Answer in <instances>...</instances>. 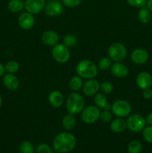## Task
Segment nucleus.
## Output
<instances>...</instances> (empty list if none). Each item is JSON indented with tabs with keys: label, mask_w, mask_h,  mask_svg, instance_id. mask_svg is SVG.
I'll list each match as a JSON object with an SVG mask.
<instances>
[{
	"label": "nucleus",
	"mask_w": 152,
	"mask_h": 153,
	"mask_svg": "<svg viewBox=\"0 0 152 153\" xmlns=\"http://www.w3.org/2000/svg\"><path fill=\"white\" fill-rule=\"evenodd\" d=\"M2 82L4 87L9 91H16L19 87V80L17 76L12 73H7L4 75Z\"/></svg>",
	"instance_id": "17"
},
{
	"label": "nucleus",
	"mask_w": 152,
	"mask_h": 153,
	"mask_svg": "<svg viewBox=\"0 0 152 153\" xmlns=\"http://www.w3.org/2000/svg\"><path fill=\"white\" fill-rule=\"evenodd\" d=\"M145 7L152 13V0H147Z\"/></svg>",
	"instance_id": "39"
},
{
	"label": "nucleus",
	"mask_w": 152,
	"mask_h": 153,
	"mask_svg": "<svg viewBox=\"0 0 152 153\" xmlns=\"http://www.w3.org/2000/svg\"><path fill=\"white\" fill-rule=\"evenodd\" d=\"M75 71L77 76L82 79H90L96 77L98 73V68L97 64H95L93 61L84 59L80 61L77 64Z\"/></svg>",
	"instance_id": "2"
},
{
	"label": "nucleus",
	"mask_w": 152,
	"mask_h": 153,
	"mask_svg": "<svg viewBox=\"0 0 152 153\" xmlns=\"http://www.w3.org/2000/svg\"><path fill=\"white\" fill-rule=\"evenodd\" d=\"M19 152L20 153H34V146L31 141L25 140L19 145Z\"/></svg>",
	"instance_id": "28"
},
{
	"label": "nucleus",
	"mask_w": 152,
	"mask_h": 153,
	"mask_svg": "<svg viewBox=\"0 0 152 153\" xmlns=\"http://www.w3.org/2000/svg\"><path fill=\"white\" fill-rule=\"evenodd\" d=\"M20 66L19 64L16 61H9L4 64V69H5V72L7 73H12V74H15L17 73L19 70Z\"/></svg>",
	"instance_id": "25"
},
{
	"label": "nucleus",
	"mask_w": 152,
	"mask_h": 153,
	"mask_svg": "<svg viewBox=\"0 0 152 153\" xmlns=\"http://www.w3.org/2000/svg\"><path fill=\"white\" fill-rule=\"evenodd\" d=\"M37 153H52V149L48 144L44 143H40L36 147Z\"/></svg>",
	"instance_id": "33"
},
{
	"label": "nucleus",
	"mask_w": 152,
	"mask_h": 153,
	"mask_svg": "<svg viewBox=\"0 0 152 153\" xmlns=\"http://www.w3.org/2000/svg\"><path fill=\"white\" fill-rule=\"evenodd\" d=\"M131 105L127 100H116L111 105L112 113L117 117H127L131 114Z\"/></svg>",
	"instance_id": "6"
},
{
	"label": "nucleus",
	"mask_w": 152,
	"mask_h": 153,
	"mask_svg": "<svg viewBox=\"0 0 152 153\" xmlns=\"http://www.w3.org/2000/svg\"><path fill=\"white\" fill-rule=\"evenodd\" d=\"M100 90V83L98 80L94 79H87L83 82L82 91L86 97H94Z\"/></svg>",
	"instance_id": "10"
},
{
	"label": "nucleus",
	"mask_w": 152,
	"mask_h": 153,
	"mask_svg": "<svg viewBox=\"0 0 152 153\" xmlns=\"http://www.w3.org/2000/svg\"><path fill=\"white\" fill-rule=\"evenodd\" d=\"M49 1H57V0H49Z\"/></svg>",
	"instance_id": "41"
},
{
	"label": "nucleus",
	"mask_w": 152,
	"mask_h": 153,
	"mask_svg": "<svg viewBox=\"0 0 152 153\" xmlns=\"http://www.w3.org/2000/svg\"><path fill=\"white\" fill-rule=\"evenodd\" d=\"M108 57L114 62L122 61L128 55L126 46L121 43H113L108 48Z\"/></svg>",
	"instance_id": "5"
},
{
	"label": "nucleus",
	"mask_w": 152,
	"mask_h": 153,
	"mask_svg": "<svg viewBox=\"0 0 152 153\" xmlns=\"http://www.w3.org/2000/svg\"><path fill=\"white\" fill-rule=\"evenodd\" d=\"M110 128L114 133H122L127 128L126 120L122 117H117L112 120L110 123Z\"/></svg>",
	"instance_id": "20"
},
{
	"label": "nucleus",
	"mask_w": 152,
	"mask_h": 153,
	"mask_svg": "<svg viewBox=\"0 0 152 153\" xmlns=\"http://www.w3.org/2000/svg\"><path fill=\"white\" fill-rule=\"evenodd\" d=\"M62 126L67 131L72 130L76 126V119L75 117V115L68 113L65 116H63L62 119Z\"/></svg>",
	"instance_id": "21"
},
{
	"label": "nucleus",
	"mask_w": 152,
	"mask_h": 153,
	"mask_svg": "<svg viewBox=\"0 0 152 153\" xmlns=\"http://www.w3.org/2000/svg\"><path fill=\"white\" fill-rule=\"evenodd\" d=\"M151 12L145 6V7H140L138 12V19L142 23L148 24L151 22L152 19Z\"/></svg>",
	"instance_id": "24"
},
{
	"label": "nucleus",
	"mask_w": 152,
	"mask_h": 153,
	"mask_svg": "<svg viewBox=\"0 0 152 153\" xmlns=\"http://www.w3.org/2000/svg\"><path fill=\"white\" fill-rule=\"evenodd\" d=\"M25 6V2L22 0H10L7 3V9L11 13H19Z\"/></svg>",
	"instance_id": "22"
},
{
	"label": "nucleus",
	"mask_w": 152,
	"mask_h": 153,
	"mask_svg": "<svg viewBox=\"0 0 152 153\" xmlns=\"http://www.w3.org/2000/svg\"><path fill=\"white\" fill-rule=\"evenodd\" d=\"M110 70L113 76L119 78V79L126 78L129 75L130 73L129 68H128V66L124 64V63H122V61L113 63Z\"/></svg>",
	"instance_id": "13"
},
{
	"label": "nucleus",
	"mask_w": 152,
	"mask_h": 153,
	"mask_svg": "<svg viewBox=\"0 0 152 153\" xmlns=\"http://www.w3.org/2000/svg\"><path fill=\"white\" fill-rule=\"evenodd\" d=\"M5 73V69H4V65H3L1 62H0V78L3 77Z\"/></svg>",
	"instance_id": "38"
},
{
	"label": "nucleus",
	"mask_w": 152,
	"mask_h": 153,
	"mask_svg": "<svg viewBox=\"0 0 152 153\" xmlns=\"http://www.w3.org/2000/svg\"><path fill=\"white\" fill-rule=\"evenodd\" d=\"M145 121L146 124H148V126H152V112L147 115V117H145Z\"/></svg>",
	"instance_id": "37"
},
{
	"label": "nucleus",
	"mask_w": 152,
	"mask_h": 153,
	"mask_svg": "<svg viewBox=\"0 0 152 153\" xmlns=\"http://www.w3.org/2000/svg\"><path fill=\"white\" fill-rule=\"evenodd\" d=\"M83 79L77 75L72 76L69 82V88L73 92H77V91H80L83 87Z\"/></svg>",
	"instance_id": "23"
},
{
	"label": "nucleus",
	"mask_w": 152,
	"mask_h": 153,
	"mask_svg": "<svg viewBox=\"0 0 152 153\" xmlns=\"http://www.w3.org/2000/svg\"><path fill=\"white\" fill-rule=\"evenodd\" d=\"M131 59L135 64L142 65L148 61L149 54L144 49H136L131 52Z\"/></svg>",
	"instance_id": "14"
},
{
	"label": "nucleus",
	"mask_w": 152,
	"mask_h": 153,
	"mask_svg": "<svg viewBox=\"0 0 152 153\" xmlns=\"http://www.w3.org/2000/svg\"><path fill=\"white\" fill-rule=\"evenodd\" d=\"M94 103L99 109L111 111V105H110L107 101V97L106 94L102 92H98L94 96Z\"/></svg>",
	"instance_id": "19"
},
{
	"label": "nucleus",
	"mask_w": 152,
	"mask_h": 153,
	"mask_svg": "<svg viewBox=\"0 0 152 153\" xmlns=\"http://www.w3.org/2000/svg\"><path fill=\"white\" fill-rule=\"evenodd\" d=\"M83 0H62V3L69 7H75L81 4Z\"/></svg>",
	"instance_id": "35"
},
{
	"label": "nucleus",
	"mask_w": 152,
	"mask_h": 153,
	"mask_svg": "<svg viewBox=\"0 0 152 153\" xmlns=\"http://www.w3.org/2000/svg\"><path fill=\"white\" fill-rule=\"evenodd\" d=\"M63 43L68 48H72L77 44V39L73 34H66L63 39Z\"/></svg>",
	"instance_id": "29"
},
{
	"label": "nucleus",
	"mask_w": 152,
	"mask_h": 153,
	"mask_svg": "<svg viewBox=\"0 0 152 153\" xmlns=\"http://www.w3.org/2000/svg\"><path fill=\"white\" fill-rule=\"evenodd\" d=\"M127 2L129 5L134 7H142L146 5L147 0H127Z\"/></svg>",
	"instance_id": "34"
},
{
	"label": "nucleus",
	"mask_w": 152,
	"mask_h": 153,
	"mask_svg": "<svg viewBox=\"0 0 152 153\" xmlns=\"http://www.w3.org/2000/svg\"><path fill=\"white\" fill-rule=\"evenodd\" d=\"M112 61H113L109 57H102L98 61V64H97L98 70H101V71H105V70H110L112 64H113Z\"/></svg>",
	"instance_id": "26"
},
{
	"label": "nucleus",
	"mask_w": 152,
	"mask_h": 153,
	"mask_svg": "<svg viewBox=\"0 0 152 153\" xmlns=\"http://www.w3.org/2000/svg\"><path fill=\"white\" fill-rule=\"evenodd\" d=\"M76 137L69 131L58 134L53 140V148L58 153H68L75 149Z\"/></svg>",
	"instance_id": "1"
},
{
	"label": "nucleus",
	"mask_w": 152,
	"mask_h": 153,
	"mask_svg": "<svg viewBox=\"0 0 152 153\" xmlns=\"http://www.w3.org/2000/svg\"><path fill=\"white\" fill-rule=\"evenodd\" d=\"M59 35L58 33L53 30H46L43 31L41 35V40L43 44L47 46L53 47L56 44H58L59 41Z\"/></svg>",
	"instance_id": "16"
},
{
	"label": "nucleus",
	"mask_w": 152,
	"mask_h": 153,
	"mask_svg": "<svg viewBox=\"0 0 152 153\" xmlns=\"http://www.w3.org/2000/svg\"><path fill=\"white\" fill-rule=\"evenodd\" d=\"M136 83L141 90L151 88L152 86V76L148 72H141L136 78Z\"/></svg>",
	"instance_id": "15"
},
{
	"label": "nucleus",
	"mask_w": 152,
	"mask_h": 153,
	"mask_svg": "<svg viewBox=\"0 0 152 153\" xmlns=\"http://www.w3.org/2000/svg\"><path fill=\"white\" fill-rule=\"evenodd\" d=\"M142 96L145 99H146V100H150V99L152 98V90L151 88L142 90Z\"/></svg>",
	"instance_id": "36"
},
{
	"label": "nucleus",
	"mask_w": 152,
	"mask_h": 153,
	"mask_svg": "<svg viewBox=\"0 0 152 153\" xmlns=\"http://www.w3.org/2000/svg\"><path fill=\"white\" fill-rule=\"evenodd\" d=\"M2 102H3L2 97H1V94H0V108H1V105H2Z\"/></svg>",
	"instance_id": "40"
},
{
	"label": "nucleus",
	"mask_w": 152,
	"mask_h": 153,
	"mask_svg": "<svg viewBox=\"0 0 152 153\" xmlns=\"http://www.w3.org/2000/svg\"><path fill=\"white\" fill-rule=\"evenodd\" d=\"M66 108L69 113L74 115L78 114L85 108L84 99L78 93H71L66 100Z\"/></svg>",
	"instance_id": "3"
},
{
	"label": "nucleus",
	"mask_w": 152,
	"mask_h": 153,
	"mask_svg": "<svg viewBox=\"0 0 152 153\" xmlns=\"http://www.w3.org/2000/svg\"><path fill=\"white\" fill-rule=\"evenodd\" d=\"M24 8L26 11L32 13L37 14L44 10L46 6V0H25Z\"/></svg>",
	"instance_id": "12"
},
{
	"label": "nucleus",
	"mask_w": 152,
	"mask_h": 153,
	"mask_svg": "<svg viewBox=\"0 0 152 153\" xmlns=\"http://www.w3.org/2000/svg\"><path fill=\"white\" fill-rule=\"evenodd\" d=\"M52 56L55 61L60 64H65L68 62L71 57L69 48L67 47L63 43L56 44L52 47Z\"/></svg>",
	"instance_id": "4"
},
{
	"label": "nucleus",
	"mask_w": 152,
	"mask_h": 153,
	"mask_svg": "<svg viewBox=\"0 0 152 153\" xmlns=\"http://www.w3.org/2000/svg\"><path fill=\"white\" fill-rule=\"evenodd\" d=\"M113 89H114L113 85L109 81H104V82H102L100 84V90H101L103 94H106V95L112 94Z\"/></svg>",
	"instance_id": "30"
},
{
	"label": "nucleus",
	"mask_w": 152,
	"mask_h": 153,
	"mask_svg": "<svg viewBox=\"0 0 152 153\" xmlns=\"http://www.w3.org/2000/svg\"><path fill=\"white\" fill-rule=\"evenodd\" d=\"M100 109L97 106L90 105L85 107L80 113L81 120L86 124H92L100 119Z\"/></svg>",
	"instance_id": "8"
},
{
	"label": "nucleus",
	"mask_w": 152,
	"mask_h": 153,
	"mask_svg": "<svg viewBox=\"0 0 152 153\" xmlns=\"http://www.w3.org/2000/svg\"><path fill=\"white\" fill-rule=\"evenodd\" d=\"M113 114L111 111L104 110L100 114V120L104 123H110L113 119Z\"/></svg>",
	"instance_id": "32"
},
{
	"label": "nucleus",
	"mask_w": 152,
	"mask_h": 153,
	"mask_svg": "<svg viewBox=\"0 0 152 153\" xmlns=\"http://www.w3.org/2000/svg\"><path fill=\"white\" fill-rule=\"evenodd\" d=\"M142 131L144 140L148 143H152V126H145Z\"/></svg>",
	"instance_id": "31"
},
{
	"label": "nucleus",
	"mask_w": 152,
	"mask_h": 153,
	"mask_svg": "<svg viewBox=\"0 0 152 153\" xmlns=\"http://www.w3.org/2000/svg\"><path fill=\"white\" fill-rule=\"evenodd\" d=\"M35 23L34 14L28 11L22 12L18 18V24L22 30H30L33 28Z\"/></svg>",
	"instance_id": "11"
},
{
	"label": "nucleus",
	"mask_w": 152,
	"mask_h": 153,
	"mask_svg": "<svg viewBox=\"0 0 152 153\" xmlns=\"http://www.w3.org/2000/svg\"><path fill=\"white\" fill-rule=\"evenodd\" d=\"M142 150V144L137 140H132L128 145V151L129 153H140Z\"/></svg>",
	"instance_id": "27"
},
{
	"label": "nucleus",
	"mask_w": 152,
	"mask_h": 153,
	"mask_svg": "<svg viewBox=\"0 0 152 153\" xmlns=\"http://www.w3.org/2000/svg\"><path fill=\"white\" fill-rule=\"evenodd\" d=\"M127 128L134 133L142 131L146 126L145 118L138 114H130L126 120Z\"/></svg>",
	"instance_id": "7"
},
{
	"label": "nucleus",
	"mask_w": 152,
	"mask_h": 153,
	"mask_svg": "<svg viewBox=\"0 0 152 153\" xmlns=\"http://www.w3.org/2000/svg\"><path fill=\"white\" fill-rule=\"evenodd\" d=\"M45 13L49 17H55L62 14L64 12L63 4L58 0L49 1L44 7Z\"/></svg>",
	"instance_id": "9"
},
{
	"label": "nucleus",
	"mask_w": 152,
	"mask_h": 153,
	"mask_svg": "<svg viewBox=\"0 0 152 153\" xmlns=\"http://www.w3.org/2000/svg\"><path fill=\"white\" fill-rule=\"evenodd\" d=\"M49 102L52 107L58 108L63 104L64 97L61 91L55 90L49 94Z\"/></svg>",
	"instance_id": "18"
}]
</instances>
